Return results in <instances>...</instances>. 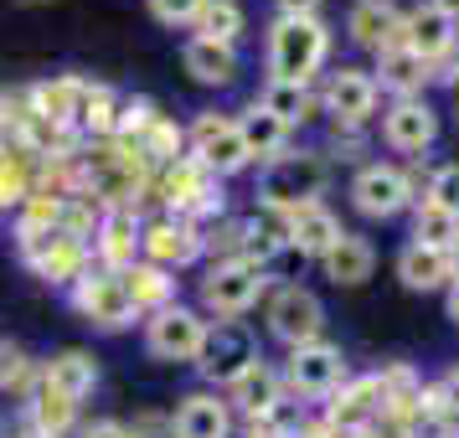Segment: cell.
<instances>
[{
	"mask_svg": "<svg viewBox=\"0 0 459 438\" xmlns=\"http://www.w3.org/2000/svg\"><path fill=\"white\" fill-rule=\"evenodd\" d=\"M331 155L315 145H290L284 155H273L258 166V207L269 211H294V207H310L331 191Z\"/></svg>",
	"mask_w": 459,
	"mask_h": 438,
	"instance_id": "cell-1",
	"label": "cell"
},
{
	"mask_svg": "<svg viewBox=\"0 0 459 438\" xmlns=\"http://www.w3.org/2000/svg\"><path fill=\"white\" fill-rule=\"evenodd\" d=\"M264 63H269L273 83L315 88V73L331 63V26L320 16H273Z\"/></svg>",
	"mask_w": 459,
	"mask_h": 438,
	"instance_id": "cell-2",
	"label": "cell"
},
{
	"mask_svg": "<svg viewBox=\"0 0 459 438\" xmlns=\"http://www.w3.org/2000/svg\"><path fill=\"white\" fill-rule=\"evenodd\" d=\"M264 294H269V269L243 263V258H232V263H207L202 284H196V299H202L196 310L207 314V320H243Z\"/></svg>",
	"mask_w": 459,
	"mask_h": 438,
	"instance_id": "cell-3",
	"label": "cell"
},
{
	"mask_svg": "<svg viewBox=\"0 0 459 438\" xmlns=\"http://www.w3.org/2000/svg\"><path fill=\"white\" fill-rule=\"evenodd\" d=\"M253 361H264V351H258V335H253L248 320H207V340H202V356H196V372H202V382L212 392H228Z\"/></svg>",
	"mask_w": 459,
	"mask_h": 438,
	"instance_id": "cell-4",
	"label": "cell"
},
{
	"mask_svg": "<svg viewBox=\"0 0 459 438\" xmlns=\"http://www.w3.org/2000/svg\"><path fill=\"white\" fill-rule=\"evenodd\" d=\"M346 196H351L356 217H367V222H393L403 211H413L418 186H413V176L403 166H393V160H367V166H356Z\"/></svg>",
	"mask_w": 459,
	"mask_h": 438,
	"instance_id": "cell-5",
	"label": "cell"
},
{
	"mask_svg": "<svg viewBox=\"0 0 459 438\" xmlns=\"http://www.w3.org/2000/svg\"><path fill=\"white\" fill-rule=\"evenodd\" d=\"M160 196H166L170 217H186L196 228H212L217 217H228V202H222V181L202 170L191 155H181L176 166L160 170Z\"/></svg>",
	"mask_w": 459,
	"mask_h": 438,
	"instance_id": "cell-6",
	"label": "cell"
},
{
	"mask_svg": "<svg viewBox=\"0 0 459 438\" xmlns=\"http://www.w3.org/2000/svg\"><path fill=\"white\" fill-rule=\"evenodd\" d=\"M279 376H284V392L294 397V402H325V397L351 376V361H346V351L335 346V340H310V346H294L290 361L279 366Z\"/></svg>",
	"mask_w": 459,
	"mask_h": 438,
	"instance_id": "cell-7",
	"label": "cell"
},
{
	"mask_svg": "<svg viewBox=\"0 0 459 438\" xmlns=\"http://www.w3.org/2000/svg\"><path fill=\"white\" fill-rule=\"evenodd\" d=\"M186 155L202 170H212L217 181H232L253 166L248 150H243V134L232 125V114H217V108H202L186 125Z\"/></svg>",
	"mask_w": 459,
	"mask_h": 438,
	"instance_id": "cell-8",
	"label": "cell"
},
{
	"mask_svg": "<svg viewBox=\"0 0 459 438\" xmlns=\"http://www.w3.org/2000/svg\"><path fill=\"white\" fill-rule=\"evenodd\" d=\"M202 340H207V314L196 305H166L145 320V351L166 366H196L202 356Z\"/></svg>",
	"mask_w": 459,
	"mask_h": 438,
	"instance_id": "cell-9",
	"label": "cell"
},
{
	"mask_svg": "<svg viewBox=\"0 0 459 438\" xmlns=\"http://www.w3.org/2000/svg\"><path fill=\"white\" fill-rule=\"evenodd\" d=\"M264 331L279 340V346H310L325 335V305L320 294L305 289V284H279V289L264 299Z\"/></svg>",
	"mask_w": 459,
	"mask_h": 438,
	"instance_id": "cell-10",
	"label": "cell"
},
{
	"mask_svg": "<svg viewBox=\"0 0 459 438\" xmlns=\"http://www.w3.org/2000/svg\"><path fill=\"white\" fill-rule=\"evenodd\" d=\"M67 305L83 314L93 331H108V335L129 331V325L140 320L134 305H129V294H125V273H108V269H99V263H88V273L67 289Z\"/></svg>",
	"mask_w": 459,
	"mask_h": 438,
	"instance_id": "cell-11",
	"label": "cell"
},
{
	"mask_svg": "<svg viewBox=\"0 0 459 438\" xmlns=\"http://www.w3.org/2000/svg\"><path fill=\"white\" fill-rule=\"evenodd\" d=\"M377 104H382L377 78L351 63H341L320 88V114H331V129H367L377 119Z\"/></svg>",
	"mask_w": 459,
	"mask_h": 438,
	"instance_id": "cell-12",
	"label": "cell"
},
{
	"mask_svg": "<svg viewBox=\"0 0 459 438\" xmlns=\"http://www.w3.org/2000/svg\"><path fill=\"white\" fill-rule=\"evenodd\" d=\"M140 258L155 263V269L166 273H181V269H196L202 258H207V232L186 222V217H155L140 228Z\"/></svg>",
	"mask_w": 459,
	"mask_h": 438,
	"instance_id": "cell-13",
	"label": "cell"
},
{
	"mask_svg": "<svg viewBox=\"0 0 459 438\" xmlns=\"http://www.w3.org/2000/svg\"><path fill=\"white\" fill-rule=\"evenodd\" d=\"M387 417V397H382V382L372 376H346L331 397H325V428L346 438H367Z\"/></svg>",
	"mask_w": 459,
	"mask_h": 438,
	"instance_id": "cell-14",
	"label": "cell"
},
{
	"mask_svg": "<svg viewBox=\"0 0 459 438\" xmlns=\"http://www.w3.org/2000/svg\"><path fill=\"white\" fill-rule=\"evenodd\" d=\"M140 211L134 207H108L99 211V228L88 237V258L108 273H125L129 263H140Z\"/></svg>",
	"mask_w": 459,
	"mask_h": 438,
	"instance_id": "cell-15",
	"label": "cell"
},
{
	"mask_svg": "<svg viewBox=\"0 0 459 438\" xmlns=\"http://www.w3.org/2000/svg\"><path fill=\"white\" fill-rule=\"evenodd\" d=\"M438 140V114L429 99H393L382 108V145L397 155H423Z\"/></svg>",
	"mask_w": 459,
	"mask_h": 438,
	"instance_id": "cell-16",
	"label": "cell"
},
{
	"mask_svg": "<svg viewBox=\"0 0 459 438\" xmlns=\"http://www.w3.org/2000/svg\"><path fill=\"white\" fill-rule=\"evenodd\" d=\"M232 428L238 417H232L228 397L212 387H196L170 408V438H232Z\"/></svg>",
	"mask_w": 459,
	"mask_h": 438,
	"instance_id": "cell-17",
	"label": "cell"
},
{
	"mask_svg": "<svg viewBox=\"0 0 459 438\" xmlns=\"http://www.w3.org/2000/svg\"><path fill=\"white\" fill-rule=\"evenodd\" d=\"M346 37L372 57L403 47V5L397 0H356L346 11Z\"/></svg>",
	"mask_w": 459,
	"mask_h": 438,
	"instance_id": "cell-18",
	"label": "cell"
},
{
	"mask_svg": "<svg viewBox=\"0 0 459 438\" xmlns=\"http://www.w3.org/2000/svg\"><path fill=\"white\" fill-rule=\"evenodd\" d=\"M22 417H26V428H37L42 438H73L78 423H83V402H73L67 392H57L42 376V366H37V382H31V392H26Z\"/></svg>",
	"mask_w": 459,
	"mask_h": 438,
	"instance_id": "cell-19",
	"label": "cell"
},
{
	"mask_svg": "<svg viewBox=\"0 0 459 438\" xmlns=\"http://www.w3.org/2000/svg\"><path fill=\"white\" fill-rule=\"evenodd\" d=\"M83 83L88 78H47V83L26 88V114L42 129L63 134V129H78V104H83Z\"/></svg>",
	"mask_w": 459,
	"mask_h": 438,
	"instance_id": "cell-20",
	"label": "cell"
},
{
	"mask_svg": "<svg viewBox=\"0 0 459 438\" xmlns=\"http://www.w3.org/2000/svg\"><path fill=\"white\" fill-rule=\"evenodd\" d=\"M181 67H186L191 83L202 88H232L238 83V73H243V57H238V47H222V42H207V37H186L181 47Z\"/></svg>",
	"mask_w": 459,
	"mask_h": 438,
	"instance_id": "cell-21",
	"label": "cell"
},
{
	"mask_svg": "<svg viewBox=\"0 0 459 438\" xmlns=\"http://www.w3.org/2000/svg\"><path fill=\"white\" fill-rule=\"evenodd\" d=\"M222 397H228L232 417H264L273 402H284L290 392H284V376H279V366H269V356H264V361H253L248 372L238 376Z\"/></svg>",
	"mask_w": 459,
	"mask_h": 438,
	"instance_id": "cell-22",
	"label": "cell"
},
{
	"mask_svg": "<svg viewBox=\"0 0 459 438\" xmlns=\"http://www.w3.org/2000/svg\"><path fill=\"white\" fill-rule=\"evenodd\" d=\"M341 217H335L325 202H310V207H294L290 211V253H299V258H325V253L341 243Z\"/></svg>",
	"mask_w": 459,
	"mask_h": 438,
	"instance_id": "cell-23",
	"label": "cell"
},
{
	"mask_svg": "<svg viewBox=\"0 0 459 438\" xmlns=\"http://www.w3.org/2000/svg\"><path fill=\"white\" fill-rule=\"evenodd\" d=\"M455 26L459 21H449L444 11H434V5L423 0V5H413V11H403V47H408V52H418L423 63H438V57L459 42Z\"/></svg>",
	"mask_w": 459,
	"mask_h": 438,
	"instance_id": "cell-24",
	"label": "cell"
},
{
	"mask_svg": "<svg viewBox=\"0 0 459 438\" xmlns=\"http://www.w3.org/2000/svg\"><path fill=\"white\" fill-rule=\"evenodd\" d=\"M232 125H238V134H243V150H248L253 166H264V160H273V155H284L290 140H294V129L279 125L258 99H253L248 108H238V114H232Z\"/></svg>",
	"mask_w": 459,
	"mask_h": 438,
	"instance_id": "cell-25",
	"label": "cell"
},
{
	"mask_svg": "<svg viewBox=\"0 0 459 438\" xmlns=\"http://www.w3.org/2000/svg\"><path fill=\"white\" fill-rule=\"evenodd\" d=\"M377 93H393V99H423V88L434 83V63H423L408 47H393L377 57Z\"/></svg>",
	"mask_w": 459,
	"mask_h": 438,
	"instance_id": "cell-26",
	"label": "cell"
},
{
	"mask_svg": "<svg viewBox=\"0 0 459 438\" xmlns=\"http://www.w3.org/2000/svg\"><path fill=\"white\" fill-rule=\"evenodd\" d=\"M42 376L57 387V392L73 397V402L93 397V392H99V382H104V372H99V356L83 351V346H67V351L47 356V361H42Z\"/></svg>",
	"mask_w": 459,
	"mask_h": 438,
	"instance_id": "cell-27",
	"label": "cell"
},
{
	"mask_svg": "<svg viewBox=\"0 0 459 438\" xmlns=\"http://www.w3.org/2000/svg\"><path fill=\"white\" fill-rule=\"evenodd\" d=\"M320 269H325V279H331V284H341V289L367 284V279L377 273L372 237H361V232H341V243H335V248L320 258Z\"/></svg>",
	"mask_w": 459,
	"mask_h": 438,
	"instance_id": "cell-28",
	"label": "cell"
},
{
	"mask_svg": "<svg viewBox=\"0 0 459 438\" xmlns=\"http://www.w3.org/2000/svg\"><path fill=\"white\" fill-rule=\"evenodd\" d=\"M397 279H403V289H413V294L449 289V284H455V279H449V253L408 243V248L397 253Z\"/></svg>",
	"mask_w": 459,
	"mask_h": 438,
	"instance_id": "cell-29",
	"label": "cell"
},
{
	"mask_svg": "<svg viewBox=\"0 0 459 438\" xmlns=\"http://www.w3.org/2000/svg\"><path fill=\"white\" fill-rule=\"evenodd\" d=\"M125 294H129V305H134V314L150 320L155 310L176 305V273L155 269V263L140 258V263H129V269H125Z\"/></svg>",
	"mask_w": 459,
	"mask_h": 438,
	"instance_id": "cell-30",
	"label": "cell"
},
{
	"mask_svg": "<svg viewBox=\"0 0 459 438\" xmlns=\"http://www.w3.org/2000/svg\"><path fill=\"white\" fill-rule=\"evenodd\" d=\"M258 104L269 108L279 125H290V129H299V125H310L315 114H320V93L315 88H305V83H264L258 88Z\"/></svg>",
	"mask_w": 459,
	"mask_h": 438,
	"instance_id": "cell-31",
	"label": "cell"
},
{
	"mask_svg": "<svg viewBox=\"0 0 459 438\" xmlns=\"http://www.w3.org/2000/svg\"><path fill=\"white\" fill-rule=\"evenodd\" d=\"M119 104H125V93H119V88L83 83V104H78V134H88V140H114Z\"/></svg>",
	"mask_w": 459,
	"mask_h": 438,
	"instance_id": "cell-32",
	"label": "cell"
},
{
	"mask_svg": "<svg viewBox=\"0 0 459 438\" xmlns=\"http://www.w3.org/2000/svg\"><path fill=\"white\" fill-rule=\"evenodd\" d=\"M134 155H140V160H145L150 170H166V166H176V160L186 155V129L176 125V119H166V114H160V119H155V125H150L145 134H140V145H134Z\"/></svg>",
	"mask_w": 459,
	"mask_h": 438,
	"instance_id": "cell-33",
	"label": "cell"
},
{
	"mask_svg": "<svg viewBox=\"0 0 459 438\" xmlns=\"http://www.w3.org/2000/svg\"><path fill=\"white\" fill-rule=\"evenodd\" d=\"M196 37H207V42H222V47H238V37L248 31V11L238 5V0H207L202 5V16L191 26Z\"/></svg>",
	"mask_w": 459,
	"mask_h": 438,
	"instance_id": "cell-34",
	"label": "cell"
},
{
	"mask_svg": "<svg viewBox=\"0 0 459 438\" xmlns=\"http://www.w3.org/2000/svg\"><path fill=\"white\" fill-rule=\"evenodd\" d=\"M413 243L449 253L459 243V217H455V211H444V207H434L429 196H418V202H413Z\"/></svg>",
	"mask_w": 459,
	"mask_h": 438,
	"instance_id": "cell-35",
	"label": "cell"
},
{
	"mask_svg": "<svg viewBox=\"0 0 459 438\" xmlns=\"http://www.w3.org/2000/svg\"><path fill=\"white\" fill-rule=\"evenodd\" d=\"M155 119H160L155 99H145V93H125V104H119V125H114V140H119V145H140V134H145Z\"/></svg>",
	"mask_w": 459,
	"mask_h": 438,
	"instance_id": "cell-36",
	"label": "cell"
},
{
	"mask_svg": "<svg viewBox=\"0 0 459 438\" xmlns=\"http://www.w3.org/2000/svg\"><path fill=\"white\" fill-rule=\"evenodd\" d=\"M31 382H37V361L26 356V346L0 335V392H31Z\"/></svg>",
	"mask_w": 459,
	"mask_h": 438,
	"instance_id": "cell-37",
	"label": "cell"
},
{
	"mask_svg": "<svg viewBox=\"0 0 459 438\" xmlns=\"http://www.w3.org/2000/svg\"><path fill=\"white\" fill-rule=\"evenodd\" d=\"M26 196H31V170H26V160L22 155H0V217L22 211Z\"/></svg>",
	"mask_w": 459,
	"mask_h": 438,
	"instance_id": "cell-38",
	"label": "cell"
},
{
	"mask_svg": "<svg viewBox=\"0 0 459 438\" xmlns=\"http://www.w3.org/2000/svg\"><path fill=\"white\" fill-rule=\"evenodd\" d=\"M202 5H207V0H145V11L160 26H170V31H191L196 16H202Z\"/></svg>",
	"mask_w": 459,
	"mask_h": 438,
	"instance_id": "cell-39",
	"label": "cell"
},
{
	"mask_svg": "<svg viewBox=\"0 0 459 438\" xmlns=\"http://www.w3.org/2000/svg\"><path fill=\"white\" fill-rule=\"evenodd\" d=\"M434 207H444V211H455L459 217V160H449V166H438L434 176H429V191H423Z\"/></svg>",
	"mask_w": 459,
	"mask_h": 438,
	"instance_id": "cell-40",
	"label": "cell"
},
{
	"mask_svg": "<svg viewBox=\"0 0 459 438\" xmlns=\"http://www.w3.org/2000/svg\"><path fill=\"white\" fill-rule=\"evenodd\" d=\"M129 438H170V413H134L129 423Z\"/></svg>",
	"mask_w": 459,
	"mask_h": 438,
	"instance_id": "cell-41",
	"label": "cell"
},
{
	"mask_svg": "<svg viewBox=\"0 0 459 438\" xmlns=\"http://www.w3.org/2000/svg\"><path fill=\"white\" fill-rule=\"evenodd\" d=\"M73 438H129V423L125 417H88V423H78Z\"/></svg>",
	"mask_w": 459,
	"mask_h": 438,
	"instance_id": "cell-42",
	"label": "cell"
},
{
	"mask_svg": "<svg viewBox=\"0 0 459 438\" xmlns=\"http://www.w3.org/2000/svg\"><path fill=\"white\" fill-rule=\"evenodd\" d=\"M434 387H438V397H444V413H459V361L438 376Z\"/></svg>",
	"mask_w": 459,
	"mask_h": 438,
	"instance_id": "cell-43",
	"label": "cell"
},
{
	"mask_svg": "<svg viewBox=\"0 0 459 438\" xmlns=\"http://www.w3.org/2000/svg\"><path fill=\"white\" fill-rule=\"evenodd\" d=\"M434 83H449V88H459V42L449 47V52H444L438 63H434Z\"/></svg>",
	"mask_w": 459,
	"mask_h": 438,
	"instance_id": "cell-44",
	"label": "cell"
},
{
	"mask_svg": "<svg viewBox=\"0 0 459 438\" xmlns=\"http://www.w3.org/2000/svg\"><path fill=\"white\" fill-rule=\"evenodd\" d=\"M279 16H320V0H279Z\"/></svg>",
	"mask_w": 459,
	"mask_h": 438,
	"instance_id": "cell-45",
	"label": "cell"
},
{
	"mask_svg": "<svg viewBox=\"0 0 459 438\" xmlns=\"http://www.w3.org/2000/svg\"><path fill=\"white\" fill-rule=\"evenodd\" d=\"M444 314L459 325V284H449V289H444Z\"/></svg>",
	"mask_w": 459,
	"mask_h": 438,
	"instance_id": "cell-46",
	"label": "cell"
},
{
	"mask_svg": "<svg viewBox=\"0 0 459 438\" xmlns=\"http://www.w3.org/2000/svg\"><path fill=\"white\" fill-rule=\"evenodd\" d=\"M429 5H434V11H444L449 21H459V0H429Z\"/></svg>",
	"mask_w": 459,
	"mask_h": 438,
	"instance_id": "cell-47",
	"label": "cell"
},
{
	"mask_svg": "<svg viewBox=\"0 0 459 438\" xmlns=\"http://www.w3.org/2000/svg\"><path fill=\"white\" fill-rule=\"evenodd\" d=\"M449 279H455V284H459V243H455V248H449Z\"/></svg>",
	"mask_w": 459,
	"mask_h": 438,
	"instance_id": "cell-48",
	"label": "cell"
},
{
	"mask_svg": "<svg viewBox=\"0 0 459 438\" xmlns=\"http://www.w3.org/2000/svg\"><path fill=\"white\" fill-rule=\"evenodd\" d=\"M16 438H42V434H37V428H26V417H22V434H16Z\"/></svg>",
	"mask_w": 459,
	"mask_h": 438,
	"instance_id": "cell-49",
	"label": "cell"
}]
</instances>
